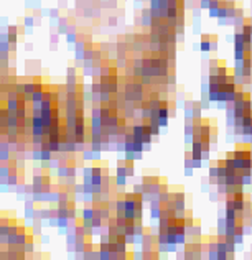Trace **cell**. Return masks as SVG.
Segmentation results:
<instances>
[{
  "label": "cell",
  "instance_id": "obj_1",
  "mask_svg": "<svg viewBox=\"0 0 252 260\" xmlns=\"http://www.w3.org/2000/svg\"><path fill=\"white\" fill-rule=\"evenodd\" d=\"M201 50L203 51H209L211 50V41H209V38H208V36H203V40H201Z\"/></svg>",
  "mask_w": 252,
  "mask_h": 260
}]
</instances>
